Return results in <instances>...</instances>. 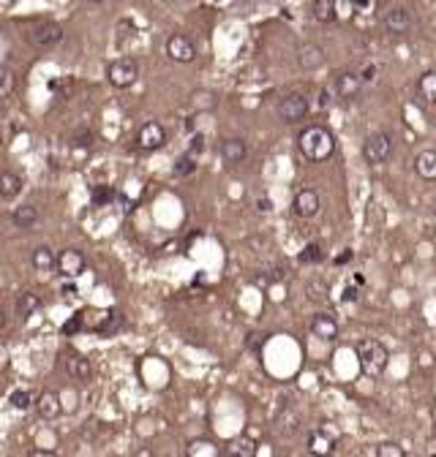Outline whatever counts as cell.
I'll use <instances>...</instances> for the list:
<instances>
[{"instance_id":"6da1fadb","label":"cell","mask_w":436,"mask_h":457,"mask_svg":"<svg viewBox=\"0 0 436 457\" xmlns=\"http://www.w3.org/2000/svg\"><path fill=\"white\" fill-rule=\"evenodd\" d=\"M298 150L305 161H327L336 153V137L324 125H305L298 134Z\"/></svg>"},{"instance_id":"7a4b0ae2","label":"cell","mask_w":436,"mask_h":457,"mask_svg":"<svg viewBox=\"0 0 436 457\" xmlns=\"http://www.w3.org/2000/svg\"><path fill=\"white\" fill-rule=\"evenodd\" d=\"M388 360H390V354H388L385 343L374 341V338L357 343V362H360L363 376L368 378H379L388 370Z\"/></svg>"},{"instance_id":"3957f363","label":"cell","mask_w":436,"mask_h":457,"mask_svg":"<svg viewBox=\"0 0 436 457\" xmlns=\"http://www.w3.org/2000/svg\"><path fill=\"white\" fill-rule=\"evenodd\" d=\"M107 79H110V85L117 88V90H128V88L137 85L139 63L134 57L123 55V57H117V60H112V63L107 66Z\"/></svg>"},{"instance_id":"277c9868","label":"cell","mask_w":436,"mask_h":457,"mask_svg":"<svg viewBox=\"0 0 436 457\" xmlns=\"http://www.w3.org/2000/svg\"><path fill=\"white\" fill-rule=\"evenodd\" d=\"M392 156V139L385 134V131H376L366 137L363 142V158L371 163V166H379Z\"/></svg>"},{"instance_id":"5b68a950","label":"cell","mask_w":436,"mask_h":457,"mask_svg":"<svg viewBox=\"0 0 436 457\" xmlns=\"http://www.w3.org/2000/svg\"><path fill=\"white\" fill-rule=\"evenodd\" d=\"M55 267H58V273L63 275L66 280H74V278H79L85 273L88 259H85V253L79 248H66V251H60L55 256Z\"/></svg>"},{"instance_id":"8992f818","label":"cell","mask_w":436,"mask_h":457,"mask_svg":"<svg viewBox=\"0 0 436 457\" xmlns=\"http://www.w3.org/2000/svg\"><path fill=\"white\" fill-rule=\"evenodd\" d=\"M63 41V27L55 22H39L27 33V44L33 49H52Z\"/></svg>"},{"instance_id":"52a82bcc","label":"cell","mask_w":436,"mask_h":457,"mask_svg":"<svg viewBox=\"0 0 436 457\" xmlns=\"http://www.w3.org/2000/svg\"><path fill=\"white\" fill-rule=\"evenodd\" d=\"M166 57L172 63H194L197 60V44L185 33H172L166 39Z\"/></svg>"},{"instance_id":"ba28073f","label":"cell","mask_w":436,"mask_h":457,"mask_svg":"<svg viewBox=\"0 0 436 457\" xmlns=\"http://www.w3.org/2000/svg\"><path fill=\"white\" fill-rule=\"evenodd\" d=\"M319 210H322V199L314 188H300L298 193H295V199H292V212H295L298 218L311 221V218L319 215Z\"/></svg>"},{"instance_id":"9c48e42d","label":"cell","mask_w":436,"mask_h":457,"mask_svg":"<svg viewBox=\"0 0 436 457\" xmlns=\"http://www.w3.org/2000/svg\"><path fill=\"white\" fill-rule=\"evenodd\" d=\"M137 144H139V150H145V153L161 150V147L166 144V128L161 125L159 120H147V123L137 131Z\"/></svg>"},{"instance_id":"30bf717a","label":"cell","mask_w":436,"mask_h":457,"mask_svg":"<svg viewBox=\"0 0 436 457\" xmlns=\"http://www.w3.org/2000/svg\"><path fill=\"white\" fill-rule=\"evenodd\" d=\"M276 109L284 123H298V120H303L308 114V98L303 93H289V95H284L278 101Z\"/></svg>"},{"instance_id":"8fae6325","label":"cell","mask_w":436,"mask_h":457,"mask_svg":"<svg viewBox=\"0 0 436 457\" xmlns=\"http://www.w3.org/2000/svg\"><path fill=\"white\" fill-rule=\"evenodd\" d=\"M382 25H385V30H388L390 36H407V33L412 30L414 17H412V11H409V8L395 6V8H388V11H385Z\"/></svg>"},{"instance_id":"7c38bea8","label":"cell","mask_w":436,"mask_h":457,"mask_svg":"<svg viewBox=\"0 0 436 457\" xmlns=\"http://www.w3.org/2000/svg\"><path fill=\"white\" fill-rule=\"evenodd\" d=\"M218 153H221V161H224L227 166H237V163H243L246 156H249V144H246V139L230 137L221 142Z\"/></svg>"},{"instance_id":"4fadbf2b","label":"cell","mask_w":436,"mask_h":457,"mask_svg":"<svg viewBox=\"0 0 436 457\" xmlns=\"http://www.w3.org/2000/svg\"><path fill=\"white\" fill-rule=\"evenodd\" d=\"M66 373H69V378L74 381H82V384H88L93 378V365L91 360H85L82 354H66Z\"/></svg>"},{"instance_id":"5bb4252c","label":"cell","mask_w":436,"mask_h":457,"mask_svg":"<svg viewBox=\"0 0 436 457\" xmlns=\"http://www.w3.org/2000/svg\"><path fill=\"white\" fill-rule=\"evenodd\" d=\"M36 411L41 414L44 419H58L63 414V406H60V395L55 389H44L39 397H36Z\"/></svg>"},{"instance_id":"9a60e30c","label":"cell","mask_w":436,"mask_h":457,"mask_svg":"<svg viewBox=\"0 0 436 457\" xmlns=\"http://www.w3.org/2000/svg\"><path fill=\"white\" fill-rule=\"evenodd\" d=\"M311 332L319 338V341H336L338 338V321L333 319L330 313H317L311 319Z\"/></svg>"},{"instance_id":"2e32d148","label":"cell","mask_w":436,"mask_h":457,"mask_svg":"<svg viewBox=\"0 0 436 457\" xmlns=\"http://www.w3.org/2000/svg\"><path fill=\"white\" fill-rule=\"evenodd\" d=\"M298 63L300 69L305 71H317L324 66V49L319 44H303L298 52Z\"/></svg>"},{"instance_id":"e0dca14e","label":"cell","mask_w":436,"mask_h":457,"mask_svg":"<svg viewBox=\"0 0 436 457\" xmlns=\"http://www.w3.org/2000/svg\"><path fill=\"white\" fill-rule=\"evenodd\" d=\"M188 107H191V112L207 114V112H213V109L218 107V95H216L213 90H205V88H199V90L191 93V98H188Z\"/></svg>"},{"instance_id":"ac0fdd59","label":"cell","mask_w":436,"mask_h":457,"mask_svg":"<svg viewBox=\"0 0 436 457\" xmlns=\"http://www.w3.org/2000/svg\"><path fill=\"white\" fill-rule=\"evenodd\" d=\"M333 446H336V435H330L324 428L322 430H311L308 433V452L311 455H330L333 452Z\"/></svg>"},{"instance_id":"d6986e66","label":"cell","mask_w":436,"mask_h":457,"mask_svg":"<svg viewBox=\"0 0 436 457\" xmlns=\"http://www.w3.org/2000/svg\"><path fill=\"white\" fill-rule=\"evenodd\" d=\"M336 93H338V98H355L360 88H363V79L357 76V74H352V71H344V74H338L336 76Z\"/></svg>"},{"instance_id":"ffe728a7","label":"cell","mask_w":436,"mask_h":457,"mask_svg":"<svg viewBox=\"0 0 436 457\" xmlns=\"http://www.w3.org/2000/svg\"><path fill=\"white\" fill-rule=\"evenodd\" d=\"M20 193H22V177L17 172H11V169L0 172V196L3 199H17Z\"/></svg>"},{"instance_id":"44dd1931","label":"cell","mask_w":436,"mask_h":457,"mask_svg":"<svg viewBox=\"0 0 436 457\" xmlns=\"http://www.w3.org/2000/svg\"><path fill=\"white\" fill-rule=\"evenodd\" d=\"M414 172L423 180H436V150H423L414 158Z\"/></svg>"},{"instance_id":"7402d4cb","label":"cell","mask_w":436,"mask_h":457,"mask_svg":"<svg viewBox=\"0 0 436 457\" xmlns=\"http://www.w3.org/2000/svg\"><path fill=\"white\" fill-rule=\"evenodd\" d=\"M311 14H314V20L322 25L336 22V17H338V0H314Z\"/></svg>"},{"instance_id":"603a6c76","label":"cell","mask_w":436,"mask_h":457,"mask_svg":"<svg viewBox=\"0 0 436 457\" xmlns=\"http://www.w3.org/2000/svg\"><path fill=\"white\" fill-rule=\"evenodd\" d=\"M41 311V297L36 294V292H22L20 299H17V313H20V319H30L33 313H39Z\"/></svg>"},{"instance_id":"cb8c5ba5","label":"cell","mask_w":436,"mask_h":457,"mask_svg":"<svg viewBox=\"0 0 436 457\" xmlns=\"http://www.w3.org/2000/svg\"><path fill=\"white\" fill-rule=\"evenodd\" d=\"M30 264H33L39 273H49V270H55V251L46 248V245H39L36 251L30 253Z\"/></svg>"},{"instance_id":"d4e9b609","label":"cell","mask_w":436,"mask_h":457,"mask_svg":"<svg viewBox=\"0 0 436 457\" xmlns=\"http://www.w3.org/2000/svg\"><path fill=\"white\" fill-rule=\"evenodd\" d=\"M417 95L425 104H436V71H428L417 79Z\"/></svg>"},{"instance_id":"484cf974","label":"cell","mask_w":436,"mask_h":457,"mask_svg":"<svg viewBox=\"0 0 436 457\" xmlns=\"http://www.w3.org/2000/svg\"><path fill=\"white\" fill-rule=\"evenodd\" d=\"M11 221H14V226L30 228L36 221H39V210H36L33 205H20L14 212H11Z\"/></svg>"},{"instance_id":"4316f807","label":"cell","mask_w":436,"mask_h":457,"mask_svg":"<svg viewBox=\"0 0 436 457\" xmlns=\"http://www.w3.org/2000/svg\"><path fill=\"white\" fill-rule=\"evenodd\" d=\"M185 455L188 457H218V446L207 438H194L188 446H185Z\"/></svg>"},{"instance_id":"83f0119b","label":"cell","mask_w":436,"mask_h":457,"mask_svg":"<svg viewBox=\"0 0 436 457\" xmlns=\"http://www.w3.org/2000/svg\"><path fill=\"white\" fill-rule=\"evenodd\" d=\"M17 90V74L8 66H0V98H8Z\"/></svg>"},{"instance_id":"f1b7e54d","label":"cell","mask_w":436,"mask_h":457,"mask_svg":"<svg viewBox=\"0 0 436 457\" xmlns=\"http://www.w3.org/2000/svg\"><path fill=\"white\" fill-rule=\"evenodd\" d=\"M194 169H197V158H194V153H185V156H180V158L175 161L172 175H175V177H188V175H194Z\"/></svg>"},{"instance_id":"f546056e","label":"cell","mask_w":436,"mask_h":457,"mask_svg":"<svg viewBox=\"0 0 436 457\" xmlns=\"http://www.w3.org/2000/svg\"><path fill=\"white\" fill-rule=\"evenodd\" d=\"M8 403H11V409H17V411H27V409L33 406V395H30L27 389H11Z\"/></svg>"},{"instance_id":"4dcf8cb0","label":"cell","mask_w":436,"mask_h":457,"mask_svg":"<svg viewBox=\"0 0 436 457\" xmlns=\"http://www.w3.org/2000/svg\"><path fill=\"white\" fill-rule=\"evenodd\" d=\"M300 261H303V264H319V261H324V251H322L319 243H308V245L300 251Z\"/></svg>"},{"instance_id":"1f68e13d","label":"cell","mask_w":436,"mask_h":457,"mask_svg":"<svg viewBox=\"0 0 436 457\" xmlns=\"http://www.w3.org/2000/svg\"><path fill=\"white\" fill-rule=\"evenodd\" d=\"M232 455L237 457H253L256 455V444H253L249 435H240L234 444H232Z\"/></svg>"},{"instance_id":"d6a6232c","label":"cell","mask_w":436,"mask_h":457,"mask_svg":"<svg viewBox=\"0 0 436 457\" xmlns=\"http://www.w3.org/2000/svg\"><path fill=\"white\" fill-rule=\"evenodd\" d=\"M115 199V191L110 188V185H93L91 188V202L93 205H107V202H112Z\"/></svg>"},{"instance_id":"836d02e7","label":"cell","mask_w":436,"mask_h":457,"mask_svg":"<svg viewBox=\"0 0 436 457\" xmlns=\"http://www.w3.org/2000/svg\"><path fill=\"white\" fill-rule=\"evenodd\" d=\"M305 292H308V299H314V302H322V299L327 297V286L322 280H311L305 286Z\"/></svg>"},{"instance_id":"e575fe53","label":"cell","mask_w":436,"mask_h":457,"mask_svg":"<svg viewBox=\"0 0 436 457\" xmlns=\"http://www.w3.org/2000/svg\"><path fill=\"white\" fill-rule=\"evenodd\" d=\"M376 455L379 457H407V449H401L398 444H379V446H376Z\"/></svg>"},{"instance_id":"d590c367","label":"cell","mask_w":436,"mask_h":457,"mask_svg":"<svg viewBox=\"0 0 436 457\" xmlns=\"http://www.w3.org/2000/svg\"><path fill=\"white\" fill-rule=\"evenodd\" d=\"M82 327H85V321H82V313H79V316H71V319L63 324V332L71 335V332H77V329H82Z\"/></svg>"},{"instance_id":"8d00e7d4","label":"cell","mask_w":436,"mask_h":457,"mask_svg":"<svg viewBox=\"0 0 436 457\" xmlns=\"http://www.w3.org/2000/svg\"><path fill=\"white\" fill-rule=\"evenodd\" d=\"M357 297H360V294H357V289H355V286H346V289H344V302H357Z\"/></svg>"},{"instance_id":"74e56055","label":"cell","mask_w":436,"mask_h":457,"mask_svg":"<svg viewBox=\"0 0 436 457\" xmlns=\"http://www.w3.org/2000/svg\"><path fill=\"white\" fill-rule=\"evenodd\" d=\"M153 6H156L159 11H169V8L175 6V0H153Z\"/></svg>"},{"instance_id":"f35d334b","label":"cell","mask_w":436,"mask_h":457,"mask_svg":"<svg viewBox=\"0 0 436 457\" xmlns=\"http://www.w3.org/2000/svg\"><path fill=\"white\" fill-rule=\"evenodd\" d=\"M30 457H55V449H33Z\"/></svg>"},{"instance_id":"ab89813d","label":"cell","mask_w":436,"mask_h":457,"mask_svg":"<svg viewBox=\"0 0 436 457\" xmlns=\"http://www.w3.org/2000/svg\"><path fill=\"white\" fill-rule=\"evenodd\" d=\"M374 74H376V69H374V66H366L360 79H363V82H371V79H374Z\"/></svg>"},{"instance_id":"60d3db41","label":"cell","mask_w":436,"mask_h":457,"mask_svg":"<svg viewBox=\"0 0 436 457\" xmlns=\"http://www.w3.org/2000/svg\"><path fill=\"white\" fill-rule=\"evenodd\" d=\"M256 205H259V212H270V210H273V205H270V199H259Z\"/></svg>"},{"instance_id":"b9f144b4","label":"cell","mask_w":436,"mask_h":457,"mask_svg":"<svg viewBox=\"0 0 436 457\" xmlns=\"http://www.w3.org/2000/svg\"><path fill=\"white\" fill-rule=\"evenodd\" d=\"M259 343H262V335H249V348H259Z\"/></svg>"},{"instance_id":"7bdbcfd3","label":"cell","mask_w":436,"mask_h":457,"mask_svg":"<svg viewBox=\"0 0 436 457\" xmlns=\"http://www.w3.org/2000/svg\"><path fill=\"white\" fill-rule=\"evenodd\" d=\"M346 261H352V251H344L341 256H336V264H346Z\"/></svg>"},{"instance_id":"ee69618b","label":"cell","mask_w":436,"mask_h":457,"mask_svg":"<svg viewBox=\"0 0 436 457\" xmlns=\"http://www.w3.org/2000/svg\"><path fill=\"white\" fill-rule=\"evenodd\" d=\"M330 104V90H322V101H319V107H327Z\"/></svg>"},{"instance_id":"f6af8a7d","label":"cell","mask_w":436,"mask_h":457,"mask_svg":"<svg viewBox=\"0 0 436 457\" xmlns=\"http://www.w3.org/2000/svg\"><path fill=\"white\" fill-rule=\"evenodd\" d=\"M3 327H6V313H3V308H0V332H3Z\"/></svg>"},{"instance_id":"bcb514c9","label":"cell","mask_w":436,"mask_h":457,"mask_svg":"<svg viewBox=\"0 0 436 457\" xmlns=\"http://www.w3.org/2000/svg\"><path fill=\"white\" fill-rule=\"evenodd\" d=\"M88 3H93V6H101V3H104V0H88Z\"/></svg>"},{"instance_id":"7dc6e473","label":"cell","mask_w":436,"mask_h":457,"mask_svg":"<svg viewBox=\"0 0 436 457\" xmlns=\"http://www.w3.org/2000/svg\"><path fill=\"white\" fill-rule=\"evenodd\" d=\"M0 147H3V131H0Z\"/></svg>"}]
</instances>
